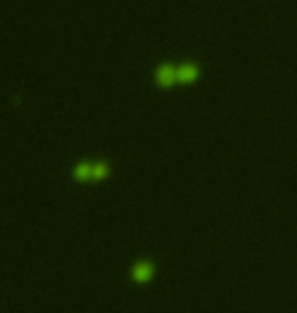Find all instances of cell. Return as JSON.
<instances>
[{
    "label": "cell",
    "mask_w": 297,
    "mask_h": 313,
    "mask_svg": "<svg viewBox=\"0 0 297 313\" xmlns=\"http://www.w3.org/2000/svg\"><path fill=\"white\" fill-rule=\"evenodd\" d=\"M173 79H175V70H173V67L171 65H163V67H161V70H159V81H161V84H163V86H171Z\"/></svg>",
    "instance_id": "cell-1"
},
{
    "label": "cell",
    "mask_w": 297,
    "mask_h": 313,
    "mask_svg": "<svg viewBox=\"0 0 297 313\" xmlns=\"http://www.w3.org/2000/svg\"><path fill=\"white\" fill-rule=\"evenodd\" d=\"M134 277H137V281H147L148 277H151V266H148L147 263H141L137 268H134Z\"/></svg>",
    "instance_id": "cell-2"
},
{
    "label": "cell",
    "mask_w": 297,
    "mask_h": 313,
    "mask_svg": "<svg viewBox=\"0 0 297 313\" xmlns=\"http://www.w3.org/2000/svg\"><path fill=\"white\" fill-rule=\"evenodd\" d=\"M179 77L183 81H192L196 77V67L194 65H183L181 70H179Z\"/></svg>",
    "instance_id": "cell-3"
},
{
    "label": "cell",
    "mask_w": 297,
    "mask_h": 313,
    "mask_svg": "<svg viewBox=\"0 0 297 313\" xmlns=\"http://www.w3.org/2000/svg\"><path fill=\"white\" fill-rule=\"evenodd\" d=\"M92 173H94V169L88 165V163H82V165L77 167V171H75V177H77V179H88Z\"/></svg>",
    "instance_id": "cell-4"
},
{
    "label": "cell",
    "mask_w": 297,
    "mask_h": 313,
    "mask_svg": "<svg viewBox=\"0 0 297 313\" xmlns=\"http://www.w3.org/2000/svg\"><path fill=\"white\" fill-rule=\"evenodd\" d=\"M106 171H108V169H106L104 163H98V165L94 167V173H92V175H94V177H104V175H106Z\"/></svg>",
    "instance_id": "cell-5"
}]
</instances>
